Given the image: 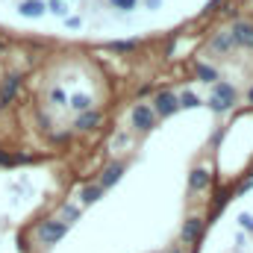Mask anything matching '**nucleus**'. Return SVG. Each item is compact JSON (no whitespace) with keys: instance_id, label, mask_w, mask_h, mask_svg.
<instances>
[{"instance_id":"21","label":"nucleus","mask_w":253,"mask_h":253,"mask_svg":"<svg viewBox=\"0 0 253 253\" xmlns=\"http://www.w3.org/2000/svg\"><path fill=\"white\" fill-rule=\"evenodd\" d=\"M50 100H53V103H65V91L62 88H53V91H50Z\"/></svg>"},{"instance_id":"3","label":"nucleus","mask_w":253,"mask_h":253,"mask_svg":"<svg viewBox=\"0 0 253 253\" xmlns=\"http://www.w3.org/2000/svg\"><path fill=\"white\" fill-rule=\"evenodd\" d=\"M233 44H245V47H253V24H245V21H239L236 27H233Z\"/></svg>"},{"instance_id":"22","label":"nucleus","mask_w":253,"mask_h":253,"mask_svg":"<svg viewBox=\"0 0 253 253\" xmlns=\"http://www.w3.org/2000/svg\"><path fill=\"white\" fill-rule=\"evenodd\" d=\"M65 24H68V27H80V18H74V15H71V18H65Z\"/></svg>"},{"instance_id":"5","label":"nucleus","mask_w":253,"mask_h":253,"mask_svg":"<svg viewBox=\"0 0 253 253\" xmlns=\"http://www.w3.org/2000/svg\"><path fill=\"white\" fill-rule=\"evenodd\" d=\"M132 124H135V129H150L153 126V109L150 106H135L132 109Z\"/></svg>"},{"instance_id":"9","label":"nucleus","mask_w":253,"mask_h":253,"mask_svg":"<svg viewBox=\"0 0 253 253\" xmlns=\"http://www.w3.org/2000/svg\"><path fill=\"white\" fill-rule=\"evenodd\" d=\"M200 233V218H189L186 221V227H183V242L189 245V242H194V236Z\"/></svg>"},{"instance_id":"16","label":"nucleus","mask_w":253,"mask_h":253,"mask_svg":"<svg viewBox=\"0 0 253 253\" xmlns=\"http://www.w3.org/2000/svg\"><path fill=\"white\" fill-rule=\"evenodd\" d=\"M177 103H180V106H186V109H194V106H197V103H200V100H197V97H194V94H191V91H186V94H183V97H180V100H177Z\"/></svg>"},{"instance_id":"6","label":"nucleus","mask_w":253,"mask_h":253,"mask_svg":"<svg viewBox=\"0 0 253 253\" xmlns=\"http://www.w3.org/2000/svg\"><path fill=\"white\" fill-rule=\"evenodd\" d=\"M177 106H180V103H177V97H174L171 91H162V94H156V112H159V115H171Z\"/></svg>"},{"instance_id":"10","label":"nucleus","mask_w":253,"mask_h":253,"mask_svg":"<svg viewBox=\"0 0 253 253\" xmlns=\"http://www.w3.org/2000/svg\"><path fill=\"white\" fill-rule=\"evenodd\" d=\"M71 109L74 112H88L91 109V97L88 94H74L71 97Z\"/></svg>"},{"instance_id":"4","label":"nucleus","mask_w":253,"mask_h":253,"mask_svg":"<svg viewBox=\"0 0 253 253\" xmlns=\"http://www.w3.org/2000/svg\"><path fill=\"white\" fill-rule=\"evenodd\" d=\"M18 77L12 74V77H6L3 80V85H0V106H9L12 100H15V94H18Z\"/></svg>"},{"instance_id":"8","label":"nucleus","mask_w":253,"mask_h":253,"mask_svg":"<svg viewBox=\"0 0 253 253\" xmlns=\"http://www.w3.org/2000/svg\"><path fill=\"white\" fill-rule=\"evenodd\" d=\"M42 12H44L42 0H24V3H21V15H24V18H39Z\"/></svg>"},{"instance_id":"7","label":"nucleus","mask_w":253,"mask_h":253,"mask_svg":"<svg viewBox=\"0 0 253 253\" xmlns=\"http://www.w3.org/2000/svg\"><path fill=\"white\" fill-rule=\"evenodd\" d=\"M121 174H124V168H121V165H112V168H106V171H103V180H100V189H109V186H115V183L121 180Z\"/></svg>"},{"instance_id":"2","label":"nucleus","mask_w":253,"mask_h":253,"mask_svg":"<svg viewBox=\"0 0 253 253\" xmlns=\"http://www.w3.org/2000/svg\"><path fill=\"white\" fill-rule=\"evenodd\" d=\"M233 100H236L233 85H227V83L215 85V91H212V106H215V109H230V106H233Z\"/></svg>"},{"instance_id":"24","label":"nucleus","mask_w":253,"mask_h":253,"mask_svg":"<svg viewBox=\"0 0 253 253\" xmlns=\"http://www.w3.org/2000/svg\"><path fill=\"white\" fill-rule=\"evenodd\" d=\"M251 100H253V88H251Z\"/></svg>"},{"instance_id":"13","label":"nucleus","mask_w":253,"mask_h":253,"mask_svg":"<svg viewBox=\"0 0 253 253\" xmlns=\"http://www.w3.org/2000/svg\"><path fill=\"white\" fill-rule=\"evenodd\" d=\"M212 47H218V50H230V47H233V39H230L227 33H221V36L212 39Z\"/></svg>"},{"instance_id":"11","label":"nucleus","mask_w":253,"mask_h":253,"mask_svg":"<svg viewBox=\"0 0 253 253\" xmlns=\"http://www.w3.org/2000/svg\"><path fill=\"white\" fill-rule=\"evenodd\" d=\"M191 189H197V191H203L206 189V186H209V174H206V171H194V174H191Z\"/></svg>"},{"instance_id":"23","label":"nucleus","mask_w":253,"mask_h":253,"mask_svg":"<svg viewBox=\"0 0 253 253\" xmlns=\"http://www.w3.org/2000/svg\"><path fill=\"white\" fill-rule=\"evenodd\" d=\"M162 6V0H147V9H159Z\"/></svg>"},{"instance_id":"12","label":"nucleus","mask_w":253,"mask_h":253,"mask_svg":"<svg viewBox=\"0 0 253 253\" xmlns=\"http://www.w3.org/2000/svg\"><path fill=\"white\" fill-rule=\"evenodd\" d=\"M97 118H100L97 112H85V115H80V118H77V126H80V129H88V126L97 124Z\"/></svg>"},{"instance_id":"20","label":"nucleus","mask_w":253,"mask_h":253,"mask_svg":"<svg viewBox=\"0 0 253 253\" xmlns=\"http://www.w3.org/2000/svg\"><path fill=\"white\" fill-rule=\"evenodd\" d=\"M115 9H135V0H112Z\"/></svg>"},{"instance_id":"15","label":"nucleus","mask_w":253,"mask_h":253,"mask_svg":"<svg viewBox=\"0 0 253 253\" xmlns=\"http://www.w3.org/2000/svg\"><path fill=\"white\" fill-rule=\"evenodd\" d=\"M100 186H91V189H85L83 191V194H80V197H83V203H94V200H97V197H100Z\"/></svg>"},{"instance_id":"18","label":"nucleus","mask_w":253,"mask_h":253,"mask_svg":"<svg viewBox=\"0 0 253 253\" xmlns=\"http://www.w3.org/2000/svg\"><path fill=\"white\" fill-rule=\"evenodd\" d=\"M239 224H242L245 230H251V233H253V215H248V212H242V215H239Z\"/></svg>"},{"instance_id":"17","label":"nucleus","mask_w":253,"mask_h":253,"mask_svg":"<svg viewBox=\"0 0 253 253\" xmlns=\"http://www.w3.org/2000/svg\"><path fill=\"white\" fill-rule=\"evenodd\" d=\"M50 12H53V15H59V18H65V15H68V9H65L62 0H50Z\"/></svg>"},{"instance_id":"19","label":"nucleus","mask_w":253,"mask_h":253,"mask_svg":"<svg viewBox=\"0 0 253 253\" xmlns=\"http://www.w3.org/2000/svg\"><path fill=\"white\" fill-rule=\"evenodd\" d=\"M132 47H135V42H115V44H112V50H121V53H124V50H132Z\"/></svg>"},{"instance_id":"14","label":"nucleus","mask_w":253,"mask_h":253,"mask_svg":"<svg viewBox=\"0 0 253 253\" xmlns=\"http://www.w3.org/2000/svg\"><path fill=\"white\" fill-rule=\"evenodd\" d=\"M197 77H200V80H206V83H215V80H218V74H215L209 65H197Z\"/></svg>"},{"instance_id":"1","label":"nucleus","mask_w":253,"mask_h":253,"mask_svg":"<svg viewBox=\"0 0 253 253\" xmlns=\"http://www.w3.org/2000/svg\"><path fill=\"white\" fill-rule=\"evenodd\" d=\"M65 233H68V221H59V218H56V221H47V224L39 227V239H42L44 245H56Z\"/></svg>"}]
</instances>
